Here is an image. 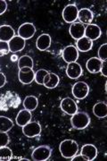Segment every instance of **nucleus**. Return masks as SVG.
Instances as JSON below:
<instances>
[{"label":"nucleus","mask_w":107,"mask_h":161,"mask_svg":"<svg viewBox=\"0 0 107 161\" xmlns=\"http://www.w3.org/2000/svg\"><path fill=\"white\" fill-rule=\"evenodd\" d=\"M62 56L64 62H66L67 64L73 63L76 62L79 58V50L76 48V47L72 45L67 46L62 50Z\"/></svg>","instance_id":"obj_9"},{"label":"nucleus","mask_w":107,"mask_h":161,"mask_svg":"<svg viewBox=\"0 0 107 161\" xmlns=\"http://www.w3.org/2000/svg\"><path fill=\"white\" fill-rule=\"evenodd\" d=\"M31 118H32V115H31L30 111L27 109H23L19 111V113L17 114L15 122H16L17 125L23 127L26 125L28 123H29Z\"/></svg>","instance_id":"obj_20"},{"label":"nucleus","mask_w":107,"mask_h":161,"mask_svg":"<svg viewBox=\"0 0 107 161\" xmlns=\"http://www.w3.org/2000/svg\"><path fill=\"white\" fill-rule=\"evenodd\" d=\"M51 42H52V40H51L50 35L45 34H45H41L37 39L36 47L40 51H45L50 47Z\"/></svg>","instance_id":"obj_18"},{"label":"nucleus","mask_w":107,"mask_h":161,"mask_svg":"<svg viewBox=\"0 0 107 161\" xmlns=\"http://www.w3.org/2000/svg\"><path fill=\"white\" fill-rule=\"evenodd\" d=\"M15 36L13 28L10 25H1L0 26V41L8 42Z\"/></svg>","instance_id":"obj_17"},{"label":"nucleus","mask_w":107,"mask_h":161,"mask_svg":"<svg viewBox=\"0 0 107 161\" xmlns=\"http://www.w3.org/2000/svg\"><path fill=\"white\" fill-rule=\"evenodd\" d=\"M69 32L72 36V38H73L74 40H78L80 38L84 37L85 26L79 22H77V23L74 22L71 24V26L69 28Z\"/></svg>","instance_id":"obj_13"},{"label":"nucleus","mask_w":107,"mask_h":161,"mask_svg":"<svg viewBox=\"0 0 107 161\" xmlns=\"http://www.w3.org/2000/svg\"><path fill=\"white\" fill-rule=\"evenodd\" d=\"M102 64H103V61L101 59H99L98 58H91L87 61L86 67L91 74H97V73H100Z\"/></svg>","instance_id":"obj_19"},{"label":"nucleus","mask_w":107,"mask_h":161,"mask_svg":"<svg viewBox=\"0 0 107 161\" xmlns=\"http://www.w3.org/2000/svg\"><path fill=\"white\" fill-rule=\"evenodd\" d=\"M81 155L87 157L88 161L95 160L97 156V149L93 144H85L81 148Z\"/></svg>","instance_id":"obj_21"},{"label":"nucleus","mask_w":107,"mask_h":161,"mask_svg":"<svg viewBox=\"0 0 107 161\" xmlns=\"http://www.w3.org/2000/svg\"><path fill=\"white\" fill-rule=\"evenodd\" d=\"M13 151L7 146L0 147V160H12Z\"/></svg>","instance_id":"obj_28"},{"label":"nucleus","mask_w":107,"mask_h":161,"mask_svg":"<svg viewBox=\"0 0 107 161\" xmlns=\"http://www.w3.org/2000/svg\"><path fill=\"white\" fill-rule=\"evenodd\" d=\"M61 109L69 115H74L76 112H78V106L77 103L74 101L72 98H65L61 101L60 105Z\"/></svg>","instance_id":"obj_10"},{"label":"nucleus","mask_w":107,"mask_h":161,"mask_svg":"<svg viewBox=\"0 0 107 161\" xmlns=\"http://www.w3.org/2000/svg\"><path fill=\"white\" fill-rule=\"evenodd\" d=\"M98 58L102 61H106L107 59V44L104 43L98 49Z\"/></svg>","instance_id":"obj_30"},{"label":"nucleus","mask_w":107,"mask_h":161,"mask_svg":"<svg viewBox=\"0 0 107 161\" xmlns=\"http://www.w3.org/2000/svg\"><path fill=\"white\" fill-rule=\"evenodd\" d=\"M21 104V98L16 92H7L0 97V110L7 111L10 108H17Z\"/></svg>","instance_id":"obj_1"},{"label":"nucleus","mask_w":107,"mask_h":161,"mask_svg":"<svg viewBox=\"0 0 107 161\" xmlns=\"http://www.w3.org/2000/svg\"><path fill=\"white\" fill-rule=\"evenodd\" d=\"M33 59L30 58L29 56H23L18 59V67L19 69H22L24 67H29V68H33Z\"/></svg>","instance_id":"obj_27"},{"label":"nucleus","mask_w":107,"mask_h":161,"mask_svg":"<svg viewBox=\"0 0 107 161\" xmlns=\"http://www.w3.org/2000/svg\"><path fill=\"white\" fill-rule=\"evenodd\" d=\"M13 127V122L4 115H0V132H8Z\"/></svg>","instance_id":"obj_26"},{"label":"nucleus","mask_w":107,"mask_h":161,"mask_svg":"<svg viewBox=\"0 0 107 161\" xmlns=\"http://www.w3.org/2000/svg\"><path fill=\"white\" fill-rule=\"evenodd\" d=\"M10 142V137L7 132H0V147L7 146Z\"/></svg>","instance_id":"obj_32"},{"label":"nucleus","mask_w":107,"mask_h":161,"mask_svg":"<svg viewBox=\"0 0 107 161\" xmlns=\"http://www.w3.org/2000/svg\"><path fill=\"white\" fill-rule=\"evenodd\" d=\"M72 161H88V158L83 155H75L72 158Z\"/></svg>","instance_id":"obj_34"},{"label":"nucleus","mask_w":107,"mask_h":161,"mask_svg":"<svg viewBox=\"0 0 107 161\" xmlns=\"http://www.w3.org/2000/svg\"><path fill=\"white\" fill-rule=\"evenodd\" d=\"M52 154V149L47 145H42L33 150L31 158L34 161H46Z\"/></svg>","instance_id":"obj_4"},{"label":"nucleus","mask_w":107,"mask_h":161,"mask_svg":"<svg viewBox=\"0 0 107 161\" xmlns=\"http://www.w3.org/2000/svg\"><path fill=\"white\" fill-rule=\"evenodd\" d=\"M39 105V99L35 96H27L23 100V107L24 109H27L29 111H33L37 108Z\"/></svg>","instance_id":"obj_25"},{"label":"nucleus","mask_w":107,"mask_h":161,"mask_svg":"<svg viewBox=\"0 0 107 161\" xmlns=\"http://www.w3.org/2000/svg\"><path fill=\"white\" fill-rule=\"evenodd\" d=\"M10 52L8 42L0 41V57H4Z\"/></svg>","instance_id":"obj_31"},{"label":"nucleus","mask_w":107,"mask_h":161,"mask_svg":"<svg viewBox=\"0 0 107 161\" xmlns=\"http://www.w3.org/2000/svg\"><path fill=\"white\" fill-rule=\"evenodd\" d=\"M102 35L101 28L95 23H90L88 25H87V27L85 28V34L84 36L86 38L89 39L90 40H98Z\"/></svg>","instance_id":"obj_11"},{"label":"nucleus","mask_w":107,"mask_h":161,"mask_svg":"<svg viewBox=\"0 0 107 161\" xmlns=\"http://www.w3.org/2000/svg\"><path fill=\"white\" fill-rule=\"evenodd\" d=\"M72 92L75 98L83 99L89 93V86L85 81H78L72 86Z\"/></svg>","instance_id":"obj_5"},{"label":"nucleus","mask_w":107,"mask_h":161,"mask_svg":"<svg viewBox=\"0 0 107 161\" xmlns=\"http://www.w3.org/2000/svg\"><path fill=\"white\" fill-rule=\"evenodd\" d=\"M71 124L74 129L83 130L90 124V117L86 112H76L74 115H72Z\"/></svg>","instance_id":"obj_3"},{"label":"nucleus","mask_w":107,"mask_h":161,"mask_svg":"<svg viewBox=\"0 0 107 161\" xmlns=\"http://www.w3.org/2000/svg\"><path fill=\"white\" fill-rule=\"evenodd\" d=\"M11 60L14 62V61H17V60H18V58H17L15 55H13V56H12L11 57Z\"/></svg>","instance_id":"obj_37"},{"label":"nucleus","mask_w":107,"mask_h":161,"mask_svg":"<svg viewBox=\"0 0 107 161\" xmlns=\"http://www.w3.org/2000/svg\"><path fill=\"white\" fill-rule=\"evenodd\" d=\"M6 83V77L3 73L0 72V88H3Z\"/></svg>","instance_id":"obj_36"},{"label":"nucleus","mask_w":107,"mask_h":161,"mask_svg":"<svg viewBox=\"0 0 107 161\" xmlns=\"http://www.w3.org/2000/svg\"><path fill=\"white\" fill-rule=\"evenodd\" d=\"M59 81L60 78L58 75L54 73H48V75H45L43 85L47 89H55L59 84Z\"/></svg>","instance_id":"obj_23"},{"label":"nucleus","mask_w":107,"mask_h":161,"mask_svg":"<svg viewBox=\"0 0 107 161\" xmlns=\"http://www.w3.org/2000/svg\"><path fill=\"white\" fill-rule=\"evenodd\" d=\"M18 77H19V80L23 84H30L35 78V72L32 68L24 67L22 69H19Z\"/></svg>","instance_id":"obj_12"},{"label":"nucleus","mask_w":107,"mask_h":161,"mask_svg":"<svg viewBox=\"0 0 107 161\" xmlns=\"http://www.w3.org/2000/svg\"><path fill=\"white\" fill-rule=\"evenodd\" d=\"M78 18H79V23L84 24H90L94 20V14L88 8H81L79 9L78 13Z\"/></svg>","instance_id":"obj_16"},{"label":"nucleus","mask_w":107,"mask_h":161,"mask_svg":"<svg viewBox=\"0 0 107 161\" xmlns=\"http://www.w3.org/2000/svg\"><path fill=\"white\" fill-rule=\"evenodd\" d=\"M82 67L79 63L73 62V63L68 64L67 68H66V75L71 79H78L82 75Z\"/></svg>","instance_id":"obj_14"},{"label":"nucleus","mask_w":107,"mask_h":161,"mask_svg":"<svg viewBox=\"0 0 107 161\" xmlns=\"http://www.w3.org/2000/svg\"><path fill=\"white\" fill-rule=\"evenodd\" d=\"M59 150L63 158H72L77 154L79 150V145L73 140H64L60 143Z\"/></svg>","instance_id":"obj_2"},{"label":"nucleus","mask_w":107,"mask_h":161,"mask_svg":"<svg viewBox=\"0 0 107 161\" xmlns=\"http://www.w3.org/2000/svg\"><path fill=\"white\" fill-rule=\"evenodd\" d=\"M23 134L28 138H35L40 136L41 133V125L39 122H29L26 125L23 126Z\"/></svg>","instance_id":"obj_7"},{"label":"nucleus","mask_w":107,"mask_h":161,"mask_svg":"<svg viewBox=\"0 0 107 161\" xmlns=\"http://www.w3.org/2000/svg\"><path fill=\"white\" fill-rule=\"evenodd\" d=\"M36 33V27L33 23H24L18 29V36L23 38V40H29Z\"/></svg>","instance_id":"obj_8"},{"label":"nucleus","mask_w":107,"mask_h":161,"mask_svg":"<svg viewBox=\"0 0 107 161\" xmlns=\"http://www.w3.org/2000/svg\"><path fill=\"white\" fill-rule=\"evenodd\" d=\"M78 13H79V9L76 5L74 4L67 5L62 10V18L66 23H72L78 19Z\"/></svg>","instance_id":"obj_6"},{"label":"nucleus","mask_w":107,"mask_h":161,"mask_svg":"<svg viewBox=\"0 0 107 161\" xmlns=\"http://www.w3.org/2000/svg\"><path fill=\"white\" fill-rule=\"evenodd\" d=\"M7 9V2L6 0H0V15L5 14Z\"/></svg>","instance_id":"obj_33"},{"label":"nucleus","mask_w":107,"mask_h":161,"mask_svg":"<svg viewBox=\"0 0 107 161\" xmlns=\"http://www.w3.org/2000/svg\"><path fill=\"white\" fill-rule=\"evenodd\" d=\"M8 45L10 52H13L14 54L22 51L25 47V40H23L20 36H14L10 41H8Z\"/></svg>","instance_id":"obj_15"},{"label":"nucleus","mask_w":107,"mask_h":161,"mask_svg":"<svg viewBox=\"0 0 107 161\" xmlns=\"http://www.w3.org/2000/svg\"><path fill=\"white\" fill-rule=\"evenodd\" d=\"M48 73H49V72H47V71L45 69L38 70V71L35 73V78H34V80H35L38 84L43 85L45 75H48Z\"/></svg>","instance_id":"obj_29"},{"label":"nucleus","mask_w":107,"mask_h":161,"mask_svg":"<svg viewBox=\"0 0 107 161\" xmlns=\"http://www.w3.org/2000/svg\"><path fill=\"white\" fill-rule=\"evenodd\" d=\"M106 68H107V62L106 61H103L101 70H100V73H101L102 75H103V76H104V77H106L107 76Z\"/></svg>","instance_id":"obj_35"},{"label":"nucleus","mask_w":107,"mask_h":161,"mask_svg":"<svg viewBox=\"0 0 107 161\" xmlns=\"http://www.w3.org/2000/svg\"><path fill=\"white\" fill-rule=\"evenodd\" d=\"M93 45V41L85 36L76 41V48L80 52H88L92 49Z\"/></svg>","instance_id":"obj_22"},{"label":"nucleus","mask_w":107,"mask_h":161,"mask_svg":"<svg viewBox=\"0 0 107 161\" xmlns=\"http://www.w3.org/2000/svg\"><path fill=\"white\" fill-rule=\"evenodd\" d=\"M93 113L97 118H105L107 115V104L104 101H100L94 105Z\"/></svg>","instance_id":"obj_24"}]
</instances>
